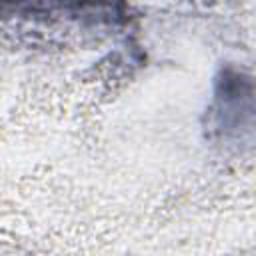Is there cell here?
Here are the masks:
<instances>
[{"mask_svg":"<svg viewBox=\"0 0 256 256\" xmlns=\"http://www.w3.org/2000/svg\"><path fill=\"white\" fill-rule=\"evenodd\" d=\"M212 130L224 140L238 136L242 128L252 130V86L240 72H224L218 80V92L210 110Z\"/></svg>","mask_w":256,"mask_h":256,"instance_id":"1","label":"cell"}]
</instances>
